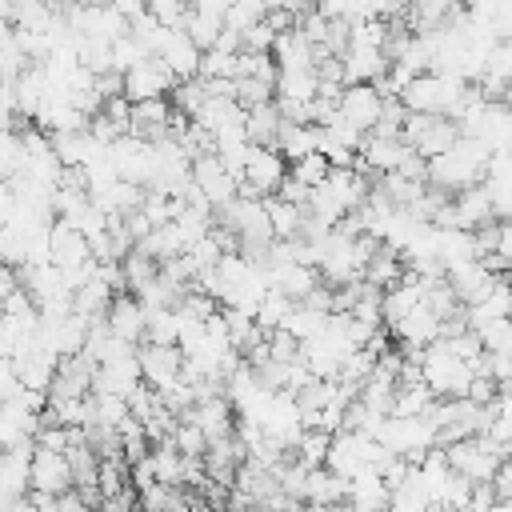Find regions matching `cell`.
<instances>
[{
	"instance_id": "obj_9",
	"label": "cell",
	"mask_w": 512,
	"mask_h": 512,
	"mask_svg": "<svg viewBox=\"0 0 512 512\" xmlns=\"http://www.w3.org/2000/svg\"><path fill=\"white\" fill-rule=\"evenodd\" d=\"M28 492L32 496H64L72 492V460L68 452L60 448H44V444H32V464H28Z\"/></svg>"
},
{
	"instance_id": "obj_29",
	"label": "cell",
	"mask_w": 512,
	"mask_h": 512,
	"mask_svg": "<svg viewBox=\"0 0 512 512\" xmlns=\"http://www.w3.org/2000/svg\"><path fill=\"white\" fill-rule=\"evenodd\" d=\"M484 260L500 276H512V220H496V240H492V252Z\"/></svg>"
},
{
	"instance_id": "obj_16",
	"label": "cell",
	"mask_w": 512,
	"mask_h": 512,
	"mask_svg": "<svg viewBox=\"0 0 512 512\" xmlns=\"http://www.w3.org/2000/svg\"><path fill=\"white\" fill-rule=\"evenodd\" d=\"M104 328L112 336H120V340H128V344L140 348V340L148 332V308L140 304L136 292H116L112 304H108V312H104Z\"/></svg>"
},
{
	"instance_id": "obj_33",
	"label": "cell",
	"mask_w": 512,
	"mask_h": 512,
	"mask_svg": "<svg viewBox=\"0 0 512 512\" xmlns=\"http://www.w3.org/2000/svg\"><path fill=\"white\" fill-rule=\"evenodd\" d=\"M16 288H24L20 268H16V264H8V260H0V300H8Z\"/></svg>"
},
{
	"instance_id": "obj_25",
	"label": "cell",
	"mask_w": 512,
	"mask_h": 512,
	"mask_svg": "<svg viewBox=\"0 0 512 512\" xmlns=\"http://www.w3.org/2000/svg\"><path fill=\"white\" fill-rule=\"evenodd\" d=\"M328 320H332V312H324V308H316V304H296L284 328L304 344V340H312L316 332H324V328H328Z\"/></svg>"
},
{
	"instance_id": "obj_12",
	"label": "cell",
	"mask_w": 512,
	"mask_h": 512,
	"mask_svg": "<svg viewBox=\"0 0 512 512\" xmlns=\"http://www.w3.org/2000/svg\"><path fill=\"white\" fill-rule=\"evenodd\" d=\"M444 276H448V284H452V292H456V300H460L464 308L488 300L492 288L504 280L484 256H476V260H468V264H460V268H452V272H444Z\"/></svg>"
},
{
	"instance_id": "obj_2",
	"label": "cell",
	"mask_w": 512,
	"mask_h": 512,
	"mask_svg": "<svg viewBox=\"0 0 512 512\" xmlns=\"http://www.w3.org/2000/svg\"><path fill=\"white\" fill-rule=\"evenodd\" d=\"M468 92H472L468 80H460V76H452V72H436V68H428V72H416V76L400 88L396 100H400L408 112L456 116V108L468 100Z\"/></svg>"
},
{
	"instance_id": "obj_24",
	"label": "cell",
	"mask_w": 512,
	"mask_h": 512,
	"mask_svg": "<svg viewBox=\"0 0 512 512\" xmlns=\"http://www.w3.org/2000/svg\"><path fill=\"white\" fill-rule=\"evenodd\" d=\"M184 32L208 52L216 40H220V32H224V12H212V8H192L188 12V20H184Z\"/></svg>"
},
{
	"instance_id": "obj_20",
	"label": "cell",
	"mask_w": 512,
	"mask_h": 512,
	"mask_svg": "<svg viewBox=\"0 0 512 512\" xmlns=\"http://www.w3.org/2000/svg\"><path fill=\"white\" fill-rule=\"evenodd\" d=\"M276 148H280V156L288 164L308 156V152H320V124H292V120H284L280 136H276Z\"/></svg>"
},
{
	"instance_id": "obj_35",
	"label": "cell",
	"mask_w": 512,
	"mask_h": 512,
	"mask_svg": "<svg viewBox=\"0 0 512 512\" xmlns=\"http://www.w3.org/2000/svg\"><path fill=\"white\" fill-rule=\"evenodd\" d=\"M488 512H512V500H496Z\"/></svg>"
},
{
	"instance_id": "obj_4",
	"label": "cell",
	"mask_w": 512,
	"mask_h": 512,
	"mask_svg": "<svg viewBox=\"0 0 512 512\" xmlns=\"http://www.w3.org/2000/svg\"><path fill=\"white\" fill-rule=\"evenodd\" d=\"M444 456H448L452 472H460V476L472 480V484L496 480L500 464L508 460L504 448H500L496 440H488V436H464V440H452V444H444Z\"/></svg>"
},
{
	"instance_id": "obj_21",
	"label": "cell",
	"mask_w": 512,
	"mask_h": 512,
	"mask_svg": "<svg viewBox=\"0 0 512 512\" xmlns=\"http://www.w3.org/2000/svg\"><path fill=\"white\" fill-rule=\"evenodd\" d=\"M280 124H284V112H280V104H276V100L252 104V108H248V116H244V128H248V140H252V144H276Z\"/></svg>"
},
{
	"instance_id": "obj_13",
	"label": "cell",
	"mask_w": 512,
	"mask_h": 512,
	"mask_svg": "<svg viewBox=\"0 0 512 512\" xmlns=\"http://www.w3.org/2000/svg\"><path fill=\"white\" fill-rule=\"evenodd\" d=\"M140 384H144V372H140L136 348L124 352V356H112V360L96 364V376H92V392H100V396H124L128 400Z\"/></svg>"
},
{
	"instance_id": "obj_32",
	"label": "cell",
	"mask_w": 512,
	"mask_h": 512,
	"mask_svg": "<svg viewBox=\"0 0 512 512\" xmlns=\"http://www.w3.org/2000/svg\"><path fill=\"white\" fill-rule=\"evenodd\" d=\"M24 384H20V376H16V364H12V356H0V400H8V396H16Z\"/></svg>"
},
{
	"instance_id": "obj_17",
	"label": "cell",
	"mask_w": 512,
	"mask_h": 512,
	"mask_svg": "<svg viewBox=\"0 0 512 512\" xmlns=\"http://www.w3.org/2000/svg\"><path fill=\"white\" fill-rule=\"evenodd\" d=\"M156 60L168 64V72H172L176 80H192V76H200L204 48H200L184 28H168L164 40H160V48H156Z\"/></svg>"
},
{
	"instance_id": "obj_26",
	"label": "cell",
	"mask_w": 512,
	"mask_h": 512,
	"mask_svg": "<svg viewBox=\"0 0 512 512\" xmlns=\"http://www.w3.org/2000/svg\"><path fill=\"white\" fill-rule=\"evenodd\" d=\"M264 16H268V4H264V0H232V4L224 8V28L248 32V28L260 24Z\"/></svg>"
},
{
	"instance_id": "obj_34",
	"label": "cell",
	"mask_w": 512,
	"mask_h": 512,
	"mask_svg": "<svg viewBox=\"0 0 512 512\" xmlns=\"http://www.w3.org/2000/svg\"><path fill=\"white\" fill-rule=\"evenodd\" d=\"M16 208V184L12 180H0V220H8Z\"/></svg>"
},
{
	"instance_id": "obj_10",
	"label": "cell",
	"mask_w": 512,
	"mask_h": 512,
	"mask_svg": "<svg viewBox=\"0 0 512 512\" xmlns=\"http://www.w3.org/2000/svg\"><path fill=\"white\" fill-rule=\"evenodd\" d=\"M136 356H140L144 384H152L156 392H168V388H176L180 380H188V364H184L180 344H152V340H144V344L136 348Z\"/></svg>"
},
{
	"instance_id": "obj_15",
	"label": "cell",
	"mask_w": 512,
	"mask_h": 512,
	"mask_svg": "<svg viewBox=\"0 0 512 512\" xmlns=\"http://www.w3.org/2000/svg\"><path fill=\"white\" fill-rule=\"evenodd\" d=\"M412 156V148L404 144V136H384V132H368L360 152H356V164L372 176H384V172H396L404 168V160Z\"/></svg>"
},
{
	"instance_id": "obj_7",
	"label": "cell",
	"mask_w": 512,
	"mask_h": 512,
	"mask_svg": "<svg viewBox=\"0 0 512 512\" xmlns=\"http://www.w3.org/2000/svg\"><path fill=\"white\" fill-rule=\"evenodd\" d=\"M404 144L420 156V160H432L440 152H448L456 140H460V124L452 116H436V112H408L404 120Z\"/></svg>"
},
{
	"instance_id": "obj_8",
	"label": "cell",
	"mask_w": 512,
	"mask_h": 512,
	"mask_svg": "<svg viewBox=\"0 0 512 512\" xmlns=\"http://www.w3.org/2000/svg\"><path fill=\"white\" fill-rule=\"evenodd\" d=\"M288 180V160L276 144H252L248 160L240 168V192L244 196H276Z\"/></svg>"
},
{
	"instance_id": "obj_23",
	"label": "cell",
	"mask_w": 512,
	"mask_h": 512,
	"mask_svg": "<svg viewBox=\"0 0 512 512\" xmlns=\"http://www.w3.org/2000/svg\"><path fill=\"white\" fill-rule=\"evenodd\" d=\"M292 308H296V300L288 296V292H280V288H272L268 284V292L260 296V304H256V324L264 328V332H276V328H284L288 324V316H292Z\"/></svg>"
},
{
	"instance_id": "obj_3",
	"label": "cell",
	"mask_w": 512,
	"mask_h": 512,
	"mask_svg": "<svg viewBox=\"0 0 512 512\" xmlns=\"http://www.w3.org/2000/svg\"><path fill=\"white\" fill-rule=\"evenodd\" d=\"M476 376V364L464 360L444 336L432 340L428 348H420V380L432 388L436 400H452V396H468Z\"/></svg>"
},
{
	"instance_id": "obj_18",
	"label": "cell",
	"mask_w": 512,
	"mask_h": 512,
	"mask_svg": "<svg viewBox=\"0 0 512 512\" xmlns=\"http://www.w3.org/2000/svg\"><path fill=\"white\" fill-rule=\"evenodd\" d=\"M476 88L492 100H504L512 92V36H500L492 40L488 56H484V72L476 80Z\"/></svg>"
},
{
	"instance_id": "obj_28",
	"label": "cell",
	"mask_w": 512,
	"mask_h": 512,
	"mask_svg": "<svg viewBox=\"0 0 512 512\" xmlns=\"http://www.w3.org/2000/svg\"><path fill=\"white\" fill-rule=\"evenodd\" d=\"M328 172H332V164H328L320 152H308V156H300V160H292V164H288V176H292V180H300L304 188H316Z\"/></svg>"
},
{
	"instance_id": "obj_14",
	"label": "cell",
	"mask_w": 512,
	"mask_h": 512,
	"mask_svg": "<svg viewBox=\"0 0 512 512\" xmlns=\"http://www.w3.org/2000/svg\"><path fill=\"white\" fill-rule=\"evenodd\" d=\"M180 80L168 72V64H160L156 56H144L140 64H132L124 72V96L136 104V100H160L176 88Z\"/></svg>"
},
{
	"instance_id": "obj_31",
	"label": "cell",
	"mask_w": 512,
	"mask_h": 512,
	"mask_svg": "<svg viewBox=\"0 0 512 512\" xmlns=\"http://www.w3.org/2000/svg\"><path fill=\"white\" fill-rule=\"evenodd\" d=\"M148 12H152L164 28H184L192 4H188V0H148Z\"/></svg>"
},
{
	"instance_id": "obj_19",
	"label": "cell",
	"mask_w": 512,
	"mask_h": 512,
	"mask_svg": "<svg viewBox=\"0 0 512 512\" xmlns=\"http://www.w3.org/2000/svg\"><path fill=\"white\" fill-rule=\"evenodd\" d=\"M172 104H168V96H160V100H136L132 104V116H128V132L132 136H140V140H164L168 136V128H172Z\"/></svg>"
},
{
	"instance_id": "obj_30",
	"label": "cell",
	"mask_w": 512,
	"mask_h": 512,
	"mask_svg": "<svg viewBox=\"0 0 512 512\" xmlns=\"http://www.w3.org/2000/svg\"><path fill=\"white\" fill-rule=\"evenodd\" d=\"M480 372H484L496 388H512V352H492V348H484Z\"/></svg>"
},
{
	"instance_id": "obj_11",
	"label": "cell",
	"mask_w": 512,
	"mask_h": 512,
	"mask_svg": "<svg viewBox=\"0 0 512 512\" xmlns=\"http://www.w3.org/2000/svg\"><path fill=\"white\" fill-rule=\"evenodd\" d=\"M384 104H388V96H384V88H380V84H344V92H340V100H336L340 116H344V120H352L364 136L380 124Z\"/></svg>"
},
{
	"instance_id": "obj_1",
	"label": "cell",
	"mask_w": 512,
	"mask_h": 512,
	"mask_svg": "<svg viewBox=\"0 0 512 512\" xmlns=\"http://www.w3.org/2000/svg\"><path fill=\"white\" fill-rule=\"evenodd\" d=\"M488 156L492 152L480 140L460 136L448 152L428 160V184L448 192V196H456V192H464V188H472V184H480L488 176Z\"/></svg>"
},
{
	"instance_id": "obj_22",
	"label": "cell",
	"mask_w": 512,
	"mask_h": 512,
	"mask_svg": "<svg viewBox=\"0 0 512 512\" xmlns=\"http://www.w3.org/2000/svg\"><path fill=\"white\" fill-rule=\"evenodd\" d=\"M264 204H268V220H272L276 240H296L304 228V216H308L304 204H292L284 196H264Z\"/></svg>"
},
{
	"instance_id": "obj_5",
	"label": "cell",
	"mask_w": 512,
	"mask_h": 512,
	"mask_svg": "<svg viewBox=\"0 0 512 512\" xmlns=\"http://www.w3.org/2000/svg\"><path fill=\"white\" fill-rule=\"evenodd\" d=\"M376 440H380L392 456H404V460H420V456H428L432 448H440L436 428H432L428 416H396V412H388Z\"/></svg>"
},
{
	"instance_id": "obj_36",
	"label": "cell",
	"mask_w": 512,
	"mask_h": 512,
	"mask_svg": "<svg viewBox=\"0 0 512 512\" xmlns=\"http://www.w3.org/2000/svg\"><path fill=\"white\" fill-rule=\"evenodd\" d=\"M0 320H4V308H0Z\"/></svg>"
},
{
	"instance_id": "obj_6",
	"label": "cell",
	"mask_w": 512,
	"mask_h": 512,
	"mask_svg": "<svg viewBox=\"0 0 512 512\" xmlns=\"http://www.w3.org/2000/svg\"><path fill=\"white\" fill-rule=\"evenodd\" d=\"M188 196H200L204 204H212L220 212L224 204H232L240 196V176L216 156V148L200 152V156H192V188H188Z\"/></svg>"
},
{
	"instance_id": "obj_27",
	"label": "cell",
	"mask_w": 512,
	"mask_h": 512,
	"mask_svg": "<svg viewBox=\"0 0 512 512\" xmlns=\"http://www.w3.org/2000/svg\"><path fill=\"white\" fill-rule=\"evenodd\" d=\"M24 168V136L16 128H0V180H12Z\"/></svg>"
}]
</instances>
